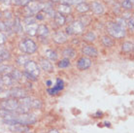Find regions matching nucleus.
<instances>
[{
    "mask_svg": "<svg viewBox=\"0 0 134 133\" xmlns=\"http://www.w3.org/2000/svg\"><path fill=\"white\" fill-rule=\"evenodd\" d=\"M50 31L49 28L45 25H37V29H36V35H38L40 37H46L48 36Z\"/></svg>",
    "mask_w": 134,
    "mask_h": 133,
    "instance_id": "11",
    "label": "nucleus"
},
{
    "mask_svg": "<svg viewBox=\"0 0 134 133\" xmlns=\"http://www.w3.org/2000/svg\"><path fill=\"white\" fill-rule=\"evenodd\" d=\"M53 41L58 44H63L67 41V36L66 34H64L62 31H58L53 34Z\"/></svg>",
    "mask_w": 134,
    "mask_h": 133,
    "instance_id": "10",
    "label": "nucleus"
},
{
    "mask_svg": "<svg viewBox=\"0 0 134 133\" xmlns=\"http://www.w3.org/2000/svg\"><path fill=\"white\" fill-rule=\"evenodd\" d=\"M107 28L110 35H112L114 38H122L125 35V29L118 23L109 22L107 25Z\"/></svg>",
    "mask_w": 134,
    "mask_h": 133,
    "instance_id": "2",
    "label": "nucleus"
},
{
    "mask_svg": "<svg viewBox=\"0 0 134 133\" xmlns=\"http://www.w3.org/2000/svg\"><path fill=\"white\" fill-rule=\"evenodd\" d=\"M91 66V60L88 57L83 56L77 61V67L80 70H86Z\"/></svg>",
    "mask_w": 134,
    "mask_h": 133,
    "instance_id": "7",
    "label": "nucleus"
},
{
    "mask_svg": "<svg viewBox=\"0 0 134 133\" xmlns=\"http://www.w3.org/2000/svg\"><path fill=\"white\" fill-rule=\"evenodd\" d=\"M10 70H13V67L11 65H1L0 64V75L7 74V72Z\"/></svg>",
    "mask_w": 134,
    "mask_h": 133,
    "instance_id": "28",
    "label": "nucleus"
},
{
    "mask_svg": "<svg viewBox=\"0 0 134 133\" xmlns=\"http://www.w3.org/2000/svg\"><path fill=\"white\" fill-rule=\"evenodd\" d=\"M24 76L26 78L27 80H29V81H32V82H35L36 80H37V78H35V77H33L32 75H30L29 73H27L26 71H24Z\"/></svg>",
    "mask_w": 134,
    "mask_h": 133,
    "instance_id": "34",
    "label": "nucleus"
},
{
    "mask_svg": "<svg viewBox=\"0 0 134 133\" xmlns=\"http://www.w3.org/2000/svg\"><path fill=\"white\" fill-rule=\"evenodd\" d=\"M61 2V4H66V5H71V4H75L76 0H59Z\"/></svg>",
    "mask_w": 134,
    "mask_h": 133,
    "instance_id": "37",
    "label": "nucleus"
},
{
    "mask_svg": "<svg viewBox=\"0 0 134 133\" xmlns=\"http://www.w3.org/2000/svg\"><path fill=\"white\" fill-rule=\"evenodd\" d=\"M24 68H25V71L27 73L32 75L35 78H38V76L40 75V67L33 60H28L26 64L24 65Z\"/></svg>",
    "mask_w": 134,
    "mask_h": 133,
    "instance_id": "5",
    "label": "nucleus"
},
{
    "mask_svg": "<svg viewBox=\"0 0 134 133\" xmlns=\"http://www.w3.org/2000/svg\"><path fill=\"white\" fill-rule=\"evenodd\" d=\"M23 76H24V73L20 72L19 70H18V69L12 70L11 77H12V79L14 80L15 82H19V81H21V80H23Z\"/></svg>",
    "mask_w": 134,
    "mask_h": 133,
    "instance_id": "13",
    "label": "nucleus"
},
{
    "mask_svg": "<svg viewBox=\"0 0 134 133\" xmlns=\"http://www.w3.org/2000/svg\"><path fill=\"white\" fill-rule=\"evenodd\" d=\"M15 131H18V132H24V131H28V128L24 127V125H19V127H15Z\"/></svg>",
    "mask_w": 134,
    "mask_h": 133,
    "instance_id": "35",
    "label": "nucleus"
},
{
    "mask_svg": "<svg viewBox=\"0 0 134 133\" xmlns=\"http://www.w3.org/2000/svg\"><path fill=\"white\" fill-rule=\"evenodd\" d=\"M102 43L104 44L105 47H112V46L114 45V41H113V39H111L110 37L104 36V37L102 38Z\"/></svg>",
    "mask_w": 134,
    "mask_h": 133,
    "instance_id": "25",
    "label": "nucleus"
},
{
    "mask_svg": "<svg viewBox=\"0 0 134 133\" xmlns=\"http://www.w3.org/2000/svg\"><path fill=\"white\" fill-rule=\"evenodd\" d=\"M19 50L25 54H32L37 51V45L31 39H25L19 43Z\"/></svg>",
    "mask_w": 134,
    "mask_h": 133,
    "instance_id": "1",
    "label": "nucleus"
},
{
    "mask_svg": "<svg viewBox=\"0 0 134 133\" xmlns=\"http://www.w3.org/2000/svg\"><path fill=\"white\" fill-rule=\"evenodd\" d=\"M48 133H59V132H58V130H57V129H52Z\"/></svg>",
    "mask_w": 134,
    "mask_h": 133,
    "instance_id": "45",
    "label": "nucleus"
},
{
    "mask_svg": "<svg viewBox=\"0 0 134 133\" xmlns=\"http://www.w3.org/2000/svg\"><path fill=\"white\" fill-rule=\"evenodd\" d=\"M36 19L39 20H44L43 14H42V13H40V12H38V13H37V15H36Z\"/></svg>",
    "mask_w": 134,
    "mask_h": 133,
    "instance_id": "41",
    "label": "nucleus"
},
{
    "mask_svg": "<svg viewBox=\"0 0 134 133\" xmlns=\"http://www.w3.org/2000/svg\"><path fill=\"white\" fill-rule=\"evenodd\" d=\"M46 57L50 60H53V61H55L57 59H58V54H57V52H54L53 50H48V51H46Z\"/></svg>",
    "mask_w": 134,
    "mask_h": 133,
    "instance_id": "18",
    "label": "nucleus"
},
{
    "mask_svg": "<svg viewBox=\"0 0 134 133\" xmlns=\"http://www.w3.org/2000/svg\"><path fill=\"white\" fill-rule=\"evenodd\" d=\"M30 1H31V0H20V5L26 6Z\"/></svg>",
    "mask_w": 134,
    "mask_h": 133,
    "instance_id": "42",
    "label": "nucleus"
},
{
    "mask_svg": "<svg viewBox=\"0 0 134 133\" xmlns=\"http://www.w3.org/2000/svg\"><path fill=\"white\" fill-rule=\"evenodd\" d=\"M29 60V57L28 55H25V54H21V55H19V57L17 58V62H18V64H19V65H25L26 64V62Z\"/></svg>",
    "mask_w": 134,
    "mask_h": 133,
    "instance_id": "23",
    "label": "nucleus"
},
{
    "mask_svg": "<svg viewBox=\"0 0 134 133\" xmlns=\"http://www.w3.org/2000/svg\"><path fill=\"white\" fill-rule=\"evenodd\" d=\"M63 88H64V83H63V81L61 79H58L57 80V84L53 87V89L57 91V92H58V91H60L61 89H63Z\"/></svg>",
    "mask_w": 134,
    "mask_h": 133,
    "instance_id": "24",
    "label": "nucleus"
},
{
    "mask_svg": "<svg viewBox=\"0 0 134 133\" xmlns=\"http://www.w3.org/2000/svg\"><path fill=\"white\" fill-rule=\"evenodd\" d=\"M5 29H7V27H6L5 23H3L2 21H0V31H2V30H5Z\"/></svg>",
    "mask_w": 134,
    "mask_h": 133,
    "instance_id": "43",
    "label": "nucleus"
},
{
    "mask_svg": "<svg viewBox=\"0 0 134 133\" xmlns=\"http://www.w3.org/2000/svg\"><path fill=\"white\" fill-rule=\"evenodd\" d=\"M47 84H48V86H52V82H51V81H48V82H47Z\"/></svg>",
    "mask_w": 134,
    "mask_h": 133,
    "instance_id": "47",
    "label": "nucleus"
},
{
    "mask_svg": "<svg viewBox=\"0 0 134 133\" xmlns=\"http://www.w3.org/2000/svg\"><path fill=\"white\" fill-rule=\"evenodd\" d=\"M36 29H37V25L35 23H32V25H26V33H28L29 35L33 36V35H36Z\"/></svg>",
    "mask_w": 134,
    "mask_h": 133,
    "instance_id": "20",
    "label": "nucleus"
},
{
    "mask_svg": "<svg viewBox=\"0 0 134 133\" xmlns=\"http://www.w3.org/2000/svg\"><path fill=\"white\" fill-rule=\"evenodd\" d=\"M105 125H106V126H108V127H110V126H111V125H110V123H107V122L105 123Z\"/></svg>",
    "mask_w": 134,
    "mask_h": 133,
    "instance_id": "46",
    "label": "nucleus"
},
{
    "mask_svg": "<svg viewBox=\"0 0 134 133\" xmlns=\"http://www.w3.org/2000/svg\"><path fill=\"white\" fill-rule=\"evenodd\" d=\"M91 10L93 11L95 14L99 15V14L103 13L104 8H103V6L101 5L100 3H98V2H92L91 3Z\"/></svg>",
    "mask_w": 134,
    "mask_h": 133,
    "instance_id": "14",
    "label": "nucleus"
},
{
    "mask_svg": "<svg viewBox=\"0 0 134 133\" xmlns=\"http://www.w3.org/2000/svg\"><path fill=\"white\" fill-rule=\"evenodd\" d=\"M121 50L125 53H130L133 51V43L131 42H125L121 46Z\"/></svg>",
    "mask_w": 134,
    "mask_h": 133,
    "instance_id": "21",
    "label": "nucleus"
},
{
    "mask_svg": "<svg viewBox=\"0 0 134 133\" xmlns=\"http://www.w3.org/2000/svg\"><path fill=\"white\" fill-rule=\"evenodd\" d=\"M116 23H118L119 25H120L121 27H124L125 28V21L124 19H119V20H117V22Z\"/></svg>",
    "mask_w": 134,
    "mask_h": 133,
    "instance_id": "38",
    "label": "nucleus"
},
{
    "mask_svg": "<svg viewBox=\"0 0 134 133\" xmlns=\"http://www.w3.org/2000/svg\"><path fill=\"white\" fill-rule=\"evenodd\" d=\"M44 4L40 3L38 1H30L27 5L25 6V10L27 12V17H29L32 14H37L38 12H40L41 10H43Z\"/></svg>",
    "mask_w": 134,
    "mask_h": 133,
    "instance_id": "4",
    "label": "nucleus"
},
{
    "mask_svg": "<svg viewBox=\"0 0 134 133\" xmlns=\"http://www.w3.org/2000/svg\"><path fill=\"white\" fill-rule=\"evenodd\" d=\"M121 6H122L124 9L130 10V9H132V7H133V3H132V1H130V0H125V1L122 2Z\"/></svg>",
    "mask_w": 134,
    "mask_h": 133,
    "instance_id": "30",
    "label": "nucleus"
},
{
    "mask_svg": "<svg viewBox=\"0 0 134 133\" xmlns=\"http://www.w3.org/2000/svg\"><path fill=\"white\" fill-rule=\"evenodd\" d=\"M0 80H1V82H2V84H3L4 87H10L14 83V80L12 79L11 75L9 74H4L0 78Z\"/></svg>",
    "mask_w": 134,
    "mask_h": 133,
    "instance_id": "12",
    "label": "nucleus"
},
{
    "mask_svg": "<svg viewBox=\"0 0 134 133\" xmlns=\"http://www.w3.org/2000/svg\"><path fill=\"white\" fill-rule=\"evenodd\" d=\"M48 92L51 94V95H54V94L58 93V92H57V91H55V90H54L53 89H48Z\"/></svg>",
    "mask_w": 134,
    "mask_h": 133,
    "instance_id": "44",
    "label": "nucleus"
},
{
    "mask_svg": "<svg viewBox=\"0 0 134 133\" xmlns=\"http://www.w3.org/2000/svg\"><path fill=\"white\" fill-rule=\"evenodd\" d=\"M29 133H30V132H29Z\"/></svg>",
    "mask_w": 134,
    "mask_h": 133,
    "instance_id": "49",
    "label": "nucleus"
},
{
    "mask_svg": "<svg viewBox=\"0 0 134 133\" xmlns=\"http://www.w3.org/2000/svg\"><path fill=\"white\" fill-rule=\"evenodd\" d=\"M58 65L59 68H66V67H68L70 65V60H69V58L61 59L58 63Z\"/></svg>",
    "mask_w": 134,
    "mask_h": 133,
    "instance_id": "27",
    "label": "nucleus"
},
{
    "mask_svg": "<svg viewBox=\"0 0 134 133\" xmlns=\"http://www.w3.org/2000/svg\"><path fill=\"white\" fill-rule=\"evenodd\" d=\"M95 34L92 32V31H88L86 35H85V37H84V39L87 41V42H93L94 40H95Z\"/></svg>",
    "mask_w": 134,
    "mask_h": 133,
    "instance_id": "26",
    "label": "nucleus"
},
{
    "mask_svg": "<svg viewBox=\"0 0 134 133\" xmlns=\"http://www.w3.org/2000/svg\"><path fill=\"white\" fill-rule=\"evenodd\" d=\"M6 97H12V98H24L25 97L27 93L24 89H20V88H13L11 89L6 90Z\"/></svg>",
    "mask_w": 134,
    "mask_h": 133,
    "instance_id": "6",
    "label": "nucleus"
},
{
    "mask_svg": "<svg viewBox=\"0 0 134 133\" xmlns=\"http://www.w3.org/2000/svg\"><path fill=\"white\" fill-rule=\"evenodd\" d=\"M0 57H1L2 60H7V59H9L11 57V55H10V53L7 50H3L2 53L0 54Z\"/></svg>",
    "mask_w": 134,
    "mask_h": 133,
    "instance_id": "32",
    "label": "nucleus"
},
{
    "mask_svg": "<svg viewBox=\"0 0 134 133\" xmlns=\"http://www.w3.org/2000/svg\"><path fill=\"white\" fill-rule=\"evenodd\" d=\"M6 40H7L6 35H5L3 32H1V31H0V46L4 44L5 42H6Z\"/></svg>",
    "mask_w": 134,
    "mask_h": 133,
    "instance_id": "36",
    "label": "nucleus"
},
{
    "mask_svg": "<svg viewBox=\"0 0 134 133\" xmlns=\"http://www.w3.org/2000/svg\"><path fill=\"white\" fill-rule=\"evenodd\" d=\"M66 34L68 35H73L74 34V32H73V29H72V27H71V25H69V26H67L66 27Z\"/></svg>",
    "mask_w": 134,
    "mask_h": 133,
    "instance_id": "39",
    "label": "nucleus"
},
{
    "mask_svg": "<svg viewBox=\"0 0 134 133\" xmlns=\"http://www.w3.org/2000/svg\"><path fill=\"white\" fill-rule=\"evenodd\" d=\"M71 12V7L70 5H66V4H61L58 7V13L60 14H69Z\"/></svg>",
    "mask_w": 134,
    "mask_h": 133,
    "instance_id": "22",
    "label": "nucleus"
},
{
    "mask_svg": "<svg viewBox=\"0 0 134 133\" xmlns=\"http://www.w3.org/2000/svg\"><path fill=\"white\" fill-rule=\"evenodd\" d=\"M76 10L80 13H86L90 10V6L86 2H81V3H78L76 5Z\"/></svg>",
    "mask_w": 134,
    "mask_h": 133,
    "instance_id": "17",
    "label": "nucleus"
},
{
    "mask_svg": "<svg viewBox=\"0 0 134 133\" xmlns=\"http://www.w3.org/2000/svg\"><path fill=\"white\" fill-rule=\"evenodd\" d=\"M62 54L66 58H73V57H75V55H76V52L72 49V48H67V49H65L63 51Z\"/></svg>",
    "mask_w": 134,
    "mask_h": 133,
    "instance_id": "19",
    "label": "nucleus"
},
{
    "mask_svg": "<svg viewBox=\"0 0 134 133\" xmlns=\"http://www.w3.org/2000/svg\"><path fill=\"white\" fill-rule=\"evenodd\" d=\"M54 21H55V23H58V25H63L65 23V21H66V18H65V16L62 15V14H60V13H55L54 14Z\"/></svg>",
    "mask_w": 134,
    "mask_h": 133,
    "instance_id": "15",
    "label": "nucleus"
},
{
    "mask_svg": "<svg viewBox=\"0 0 134 133\" xmlns=\"http://www.w3.org/2000/svg\"><path fill=\"white\" fill-rule=\"evenodd\" d=\"M35 21H36V20L34 19V18H32L31 16H29V17H27L25 20H24V22H25V25H32V23H35Z\"/></svg>",
    "mask_w": 134,
    "mask_h": 133,
    "instance_id": "33",
    "label": "nucleus"
},
{
    "mask_svg": "<svg viewBox=\"0 0 134 133\" xmlns=\"http://www.w3.org/2000/svg\"><path fill=\"white\" fill-rule=\"evenodd\" d=\"M133 22H134V20H133V19L131 18V19L129 20V21H128V26H129V28L131 29V31H133V28H134Z\"/></svg>",
    "mask_w": 134,
    "mask_h": 133,
    "instance_id": "40",
    "label": "nucleus"
},
{
    "mask_svg": "<svg viewBox=\"0 0 134 133\" xmlns=\"http://www.w3.org/2000/svg\"><path fill=\"white\" fill-rule=\"evenodd\" d=\"M40 65L42 67V69L46 72H53V66L52 62L46 58H40Z\"/></svg>",
    "mask_w": 134,
    "mask_h": 133,
    "instance_id": "9",
    "label": "nucleus"
},
{
    "mask_svg": "<svg viewBox=\"0 0 134 133\" xmlns=\"http://www.w3.org/2000/svg\"><path fill=\"white\" fill-rule=\"evenodd\" d=\"M0 108L2 110L17 113V110L19 108V101H17L15 98H5L0 102Z\"/></svg>",
    "mask_w": 134,
    "mask_h": 133,
    "instance_id": "3",
    "label": "nucleus"
},
{
    "mask_svg": "<svg viewBox=\"0 0 134 133\" xmlns=\"http://www.w3.org/2000/svg\"><path fill=\"white\" fill-rule=\"evenodd\" d=\"M2 61H3V60H2V59H1V57H0V64H1V62H2Z\"/></svg>",
    "mask_w": 134,
    "mask_h": 133,
    "instance_id": "48",
    "label": "nucleus"
},
{
    "mask_svg": "<svg viewBox=\"0 0 134 133\" xmlns=\"http://www.w3.org/2000/svg\"><path fill=\"white\" fill-rule=\"evenodd\" d=\"M80 22H81V25L85 27L86 25H87L90 22H91V17H88V16H84V17H82L80 20H79Z\"/></svg>",
    "mask_w": 134,
    "mask_h": 133,
    "instance_id": "29",
    "label": "nucleus"
},
{
    "mask_svg": "<svg viewBox=\"0 0 134 133\" xmlns=\"http://www.w3.org/2000/svg\"><path fill=\"white\" fill-rule=\"evenodd\" d=\"M71 25L72 29H73V32H74V34H80L83 29H84V26L81 25V22L80 21H76V22H73Z\"/></svg>",
    "mask_w": 134,
    "mask_h": 133,
    "instance_id": "16",
    "label": "nucleus"
},
{
    "mask_svg": "<svg viewBox=\"0 0 134 133\" xmlns=\"http://www.w3.org/2000/svg\"><path fill=\"white\" fill-rule=\"evenodd\" d=\"M42 106L41 101L38 99H32V103H31V108L33 109H40Z\"/></svg>",
    "mask_w": 134,
    "mask_h": 133,
    "instance_id": "31",
    "label": "nucleus"
},
{
    "mask_svg": "<svg viewBox=\"0 0 134 133\" xmlns=\"http://www.w3.org/2000/svg\"><path fill=\"white\" fill-rule=\"evenodd\" d=\"M82 52H83V54L87 55V56H92V57H95L97 56V54H98V52H97V50L93 47V46H85L83 50H82Z\"/></svg>",
    "mask_w": 134,
    "mask_h": 133,
    "instance_id": "8",
    "label": "nucleus"
}]
</instances>
